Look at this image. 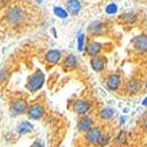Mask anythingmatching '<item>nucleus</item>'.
<instances>
[{"label":"nucleus","instance_id":"nucleus-1","mask_svg":"<svg viewBox=\"0 0 147 147\" xmlns=\"http://www.w3.org/2000/svg\"><path fill=\"white\" fill-rule=\"evenodd\" d=\"M45 82V76L44 73L40 69H36L33 74H31L27 78V84H26V87L31 93H34L36 91H39L42 85Z\"/></svg>","mask_w":147,"mask_h":147},{"label":"nucleus","instance_id":"nucleus-2","mask_svg":"<svg viewBox=\"0 0 147 147\" xmlns=\"http://www.w3.org/2000/svg\"><path fill=\"white\" fill-rule=\"evenodd\" d=\"M9 109H11L12 115H14V117L21 115V114L27 112L28 104H27L26 99H24V98H17V99H14L13 101H12Z\"/></svg>","mask_w":147,"mask_h":147},{"label":"nucleus","instance_id":"nucleus-3","mask_svg":"<svg viewBox=\"0 0 147 147\" xmlns=\"http://www.w3.org/2000/svg\"><path fill=\"white\" fill-rule=\"evenodd\" d=\"M25 18V13H24V9L14 6V7H11L7 12H6V19L9 24L12 25H17V24L21 22Z\"/></svg>","mask_w":147,"mask_h":147},{"label":"nucleus","instance_id":"nucleus-4","mask_svg":"<svg viewBox=\"0 0 147 147\" xmlns=\"http://www.w3.org/2000/svg\"><path fill=\"white\" fill-rule=\"evenodd\" d=\"M92 108V104L86 100V99H78L73 102V112L76 114L80 115V117H84V115H87V113L91 111Z\"/></svg>","mask_w":147,"mask_h":147},{"label":"nucleus","instance_id":"nucleus-5","mask_svg":"<svg viewBox=\"0 0 147 147\" xmlns=\"http://www.w3.org/2000/svg\"><path fill=\"white\" fill-rule=\"evenodd\" d=\"M102 129L100 126H92L90 128V131H87L85 133V140L88 145H95L96 146V142L99 140V138L101 137L102 134Z\"/></svg>","mask_w":147,"mask_h":147},{"label":"nucleus","instance_id":"nucleus-6","mask_svg":"<svg viewBox=\"0 0 147 147\" xmlns=\"http://www.w3.org/2000/svg\"><path fill=\"white\" fill-rule=\"evenodd\" d=\"M88 33L92 36L104 35L107 32V25L102 21H93L88 25Z\"/></svg>","mask_w":147,"mask_h":147},{"label":"nucleus","instance_id":"nucleus-7","mask_svg":"<svg viewBox=\"0 0 147 147\" xmlns=\"http://www.w3.org/2000/svg\"><path fill=\"white\" fill-rule=\"evenodd\" d=\"M131 42L136 51L140 53L147 52V34H139L137 36H134Z\"/></svg>","mask_w":147,"mask_h":147},{"label":"nucleus","instance_id":"nucleus-8","mask_svg":"<svg viewBox=\"0 0 147 147\" xmlns=\"http://www.w3.org/2000/svg\"><path fill=\"white\" fill-rule=\"evenodd\" d=\"M26 113H27L30 119H32V120H39L45 114V108H44V106L41 104H33L32 106L28 107Z\"/></svg>","mask_w":147,"mask_h":147},{"label":"nucleus","instance_id":"nucleus-9","mask_svg":"<svg viewBox=\"0 0 147 147\" xmlns=\"http://www.w3.org/2000/svg\"><path fill=\"white\" fill-rule=\"evenodd\" d=\"M121 85V77L117 73H112L109 74L106 79V87L109 91H117Z\"/></svg>","mask_w":147,"mask_h":147},{"label":"nucleus","instance_id":"nucleus-10","mask_svg":"<svg viewBox=\"0 0 147 147\" xmlns=\"http://www.w3.org/2000/svg\"><path fill=\"white\" fill-rule=\"evenodd\" d=\"M93 126V118L90 115H84L80 117L79 121H78V131L80 133H86L87 131H90V128Z\"/></svg>","mask_w":147,"mask_h":147},{"label":"nucleus","instance_id":"nucleus-11","mask_svg":"<svg viewBox=\"0 0 147 147\" xmlns=\"http://www.w3.org/2000/svg\"><path fill=\"white\" fill-rule=\"evenodd\" d=\"M140 88H141V82L138 80V79H131V80H128L127 82H126V86H125V91H126V93H128V94H137V93H139V91H140Z\"/></svg>","mask_w":147,"mask_h":147},{"label":"nucleus","instance_id":"nucleus-12","mask_svg":"<svg viewBox=\"0 0 147 147\" xmlns=\"http://www.w3.org/2000/svg\"><path fill=\"white\" fill-rule=\"evenodd\" d=\"M101 47H102L101 44L96 42V41H91V42H88L87 46H86V53H87L90 57L95 58L98 54L100 53Z\"/></svg>","mask_w":147,"mask_h":147},{"label":"nucleus","instance_id":"nucleus-13","mask_svg":"<svg viewBox=\"0 0 147 147\" xmlns=\"http://www.w3.org/2000/svg\"><path fill=\"white\" fill-rule=\"evenodd\" d=\"M66 7H67L68 13H71L73 16H77L81 9V1L80 0H67Z\"/></svg>","mask_w":147,"mask_h":147},{"label":"nucleus","instance_id":"nucleus-14","mask_svg":"<svg viewBox=\"0 0 147 147\" xmlns=\"http://www.w3.org/2000/svg\"><path fill=\"white\" fill-rule=\"evenodd\" d=\"M91 67L95 72H101L102 69H105V67H106V60H105V58H100V57L92 58L91 59Z\"/></svg>","mask_w":147,"mask_h":147},{"label":"nucleus","instance_id":"nucleus-15","mask_svg":"<svg viewBox=\"0 0 147 147\" xmlns=\"http://www.w3.org/2000/svg\"><path fill=\"white\" fill-rule=\"evenodd\" d=\"M45 59H46L47 63L51 64V65L57 64V63H59V60L61 59V52L58 51V50H51V51H48L46 53Z\"/></svg>","mask_w":147,"mask_h":147},{"label":"nucleus","instance_id":"nucleus-16","mask_svg":"<svg viewBox=\"0 0 147 147\" xmlns=\"http://www.w3.org/2000/svg\"><path fill=\"white\" fill-rule=\"evenodd\" d=\"M17 131L19 134H27L33 131V125L30 121H20L17 126Z\"/></svg>","mask_w":147,"mask_h":147},{"label":"nucleus","instance_id":"nucleus-17","mask_svg":"<svg viewBox=\"0 0 147 147\" xmlns=\"http://www.w3.org/2000/svg\"><path fill=\"white\" fill-rule=\"evenodd\" d=\"M120 18L125 24H134L138 20V16H137V13H134V12H126V13L121 14Z\"/></svg>","mask_w":147,"mask_h":147},{"label":"nucleus","instance_id":"nucleus-18","mask_svg":"<svg viewBox=\"0 0 147 147\" xmlns=\"http://www.w3.org/2000/svg\"><path fill=\"white\" fill-rule=\"evenodd\" d=\"M77 66V57L73 55V54H69L66 57L65 61H64V67L66 69H72Z\"/></svg>","mask_w":147,"mask_h":147},{"label":"nucleus","instance_id":"nucleus-19","mask_svg":"<svg viewBox=\"0 0 147 147\" xmlns=\"http://www.w3.org/2000/svg\"><path fill=\"white\" fill-rule=\"evenodd\" d=\"M114 109L111 108V107H105L102 108L101 111L99 112V118L101 120H108V119H111L113 115H114Z\"/></svg>","mask_w":147,"mask_h":147},{"label":"nucleus","instance_id":"nucleus-20","mask_svg":"<svg viewBox=\"0 0 147 147\" xmlns=\"http://www.w3.org/2000/svg\"><path fill=\"white\" fill-rule=\"evenodd\" d=\"M126 141H127V133L125 131H121L118 136L115 137V144L119 147H122V146H125Z\"/></svg>","mask_w":147,"mask_h":147},{"label":"nucleus","instance_id":"nucleus-21","mask_svg":"<svg viewBox=\"0 0 147 147\" xmlns=\"http://www.w3.org/2000/svg\"><path fill=\"white\" fill-rule=\"evenodd\" d=\"M53 13H54L58 18H60V19H66V18L68 17L67 9H65V8H63V7H59V6H55V7L53 8Z\"/></svg>","mask_w":147,"mask_h":147},{"label":"nucleus","instance_id":"nucleus-22","mask_svg":"<svg viewBox=\"0 0 147 147\" xmlns=\"http://www.w3.org/2000/svg\"><path fill=\"white\" fill-rule=\"evenodd\" d=\"M109 141H111V137H109L107 133H102L101 137L99 138V140H98V142H96V146H98V147H104V146H106Z\"/></svg>","mask_w":147,"mask_h":147},{"label":"nucleus","instance_id":"nucleus-23","mask_svg":"<svg viewBox=\"0 0 147 147\" xmlns=\"http://www.w3.org/2000/svg\"><path fill=\"white\" fill-rule=\"evenodd\" d=\"M106 13L107 14H115L117 13V11H118V6H117V4H109V5H107V7H106Z\"/></svg>","mask_w":147,"mask_h":147},{"label":"nucleus","instance_id":"nucleus-24","mask_svg":"<svg viewBox=\"0 0 147 147\" xmlns=\"http://www.w3.org/2000/svg\"><path fill=\"white\" fill-rule=\"evenodd\" d=\"M84 44H85V34L80 33L78 36V50L82 51L84 50Z\"/></svg>","mask_w":147,"mask_h":147},{"label":"nucleus","instance_id":"nucleus-25","mask_svg":"<svg viewBox=\"0 0 147 147\" xmlns=\"http://www.w3.org/2000/svg\"><path fill=\"white\" fill-rule=\"evenodd\" d=\"M140 122H141V127L144 128L145 132H147V114H144L140 119Z\"/></svg>","mask_w":147,"mask_h":147},{"label":"nucleus","instance_id":"nucleus-26","mask_svg":"<svg viewBox=\"0 0 147 147\" xmlns=\"http://www.w3.org/2000/svg\"><path fill=\"white\" fill-rule=\"evenodd\" d=\"M5 78H7V73L5 69H0V80H4Z\"/></svg>","mask_w":147,"mask_h":147},{"label":"nucleus","instance_id":"nucleus-27","mask_svg":"<svg viewBox=\"0 0 147 147\" xmlns=\"http://www.w3.org/2000/svg\"><path fill=\"white\" fill-rule=\"evenodd\" d=\"M142 104H144L145 106H147V96H146V98H145V99H144V102H142Z\"/></svg>","mask_w":147,"mask_h":147},{"label":"nucleus","instance_id":"nucleus-28","mask_svg":"<svg viewBox=\"0 0 147 147\" xmlns=\"http://www.w3.org/2000/svg\"><path fill=\"white\" fill-rule=\"evenodd\" d=\"M145 87H146V88H147V81H146V84H145Z\"/></svg>","mask_w":147,"mask_h":147},{"label":"nucleus","instance_id":"nucleus-29","mask_svg":"<svg viewBox=\"0 0 147 147\" xmlns=\"http://www.w3.org/2000/svg\"><path fill=\"white\" fill-rule=\"evenodd\" d=\"M38 3H41V0H38Z\"/></svg>","mask_w":147,"mask_h":147},{"label":"nucleus","instance_id":"nucleus-30","mask_svg":"<svg viewBox=\"0 0 147 147\" xmlns=\"http://www.w3.org/2000/svg\"><path fill=\"white\" fill-rule=\"evenodd\" d=\"M122 147H125V146H122Z\"/></svg>","mask_w":147,"mask_h":147}]
</instances>
